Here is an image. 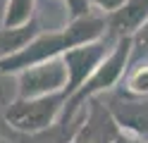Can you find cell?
<instances>
[{"mask_svg": "<svg viewBox=\"0 0 148 143\" xmlns=\"http://www.w3.org/2000/svg\"><path fill=\"white\" fill-rule=\"evenodd\" d=\"M127 67H132V38H119L112 48V53L105 57V62L93 72V76L64 103L60 122H74L79 117V112L86 107L88 100H93L100 93L115 88L122 81V76L127 74Z\"/></svg>", "mask_w": 148, "mask_h": 143, "instance_id": "obj_1", "label": "cell"}, {"mask_svg": "<svg viewBox=\"0 0 148 143\" xmlns=\"http://www.w3.org/2000/svg\"><path fill=\"white\" fill-rule=\"evenodd\" d=\"M64 93H55V95H43V98H29L22 100L17 98L10 103L3 112V122L5 127H10V131L17 133H41L53 129L60 122L62 110H64Z\"/></svg>", "mask_w": 148, "mask_h": 143, "instance_id": "obj_2", "label": "cell"}, {"mask_svg": "<svg viewBox=\"0 0 148 143\" xmlns=\"http://www.w3.org/2000/svg\"><path fill=\"white\" fill-rule=\"evenodd\" d=\"M72 48H74V43H72L69 34H67V29H60V31H41L19 53L0 60V76L19 74L24 69H29V67L43 64L48 60H55V57H62Z\"/></svg>", "mask_w": 148, "mask_h": 143, "instance_id": "obj_3", "label": "cell"}, {"mask_svg": "<svg viewBox=\"0 0 148 143\" xmlns=\"http://www.w3.org/2000/svg\"><path fill=\"white\" fill-rule=\"evenodd\" d=\"M117 41H112L110 36L100 38V41H93V43H86V45H79V48H72L62 55V62L67 64V88H64V98H72L81 86H84L93 72L98 69L100 64L105 62V57L112 53Z\"/></svg>", "mask_w": 148, "mask_h": 143, "instance_id": "obj_4", "label": "cell"}, {"mask_svg": "<svg viewBox=\"0 0 148 143\" xmlns=\"http://www.w3.org/2000/svg\"><path fill=\"white\" fill-rule=\"evenodd\" d=\"M67 64L62 62V57L48 60L43 64L29 67L17 74V98L29 100V98H43V95H55V93H64L67 88Z\"/></svg>", "mask_w": 148, "mask_h": 143, "instance_id": "obj_5", "label": "cell"}, {"mask_svg": "<svg viewBox=\"0 0 148 143\" xmlns=\"http://www.w3.org/2000/svg\"><path fill=\"white\" fill-rule=\"evenodd\" d=\"M119 133H122V129L115 122L108 103L93 98L86 103V117L72 143H115Z\"/></svg>", "mask_w": 148, "mask_h": 143, "instance_id": "obj_6", "label": "cell"}, {"mask_svg": "<svg viewBox=\"0 0 148 143\" xmlns=\"http://www.w3.org/2000/svg\"><path fill=\"white\" fill-rule=\"evenodd\" d=\"M108 107L122 131L148 138V98H134V95L122 93L110 98Z\"/></svg>", "mask_w": 148, "mask_h": 143, "instance_id": "obj_7", "label": "cell"}, {"mask_svg": "<svg viewBox=\"0 0 148 143\" xmlns=\"http://www.w3.org/2000/svg\"><path fill=\"white\" fill-rule=\"evenodd\" d=\"M105 17H108V36L112 41L132 38L148 22V0H127L119 10Z\"/></svg>", "mask_w": 148, "mask_h": 143, "instance_id": "obj_8", "label": "cell"}, {"mask_svg": "<svg viewBox=\"0 0 148 143\" xmlns=\"http://www.w3.org/2000/svg\"><path fill=\"white\" fill-rule=\"evenodd\" d=\"M38 34H41L38 19H34L31 24L19 26V29H3L0 26V60L19 53L22 48H26Z\"/></svg>", "mask_w": 148, "mask_h": 143, "instance_id": "obj_9", "label": "cell"}, {"mask_svg": "<svg viewBox=\"0 0 148 143\" xmlns=\"http://www.w3.org/2000/svg\"><path fill=\"white\" fill-rule=\"evenodd\" d=\"M34 5L36 0H7L5 14H3V29H19L34 22Z\"/></svg>", "mask_w": 148, "mask_h": 143, "instance_id": "obj_10", "label": "cell"}, {"mask_svg": "<svg viewBox=\"0 0 148 143\" xmlns=\"http://www.w3.org/2000/svg\"><path fill=\"white\" fill-rule=\"evenodd\" d=\"M134 98H148V60H141L132 64V69L124 76V91Z\"/></svg>", "mask_w": 148, "mask_h": 143, "instance_id": "obj_11", "label": "cell"}, {"mask_svg": "<svg viewBox=\"0 0 148 143\" xmlns=\"http://www.w3.org/2000/svg\"><path fill=\"white\" fill-rule=\"evenodd\" d=\"M148 60V22L132 36V64Z\"/></svg>", "mask_w": 148, "mask_h": 143, "instance_id": "obj_12", "label": "cell"}, {"mask_svg": "<svg viewBox=\"0 0 148 143\" xmlns=\"http://www.w3.org/2000/svg\"><path fill=\"white\" fill-rule=\"evenodd\" d=\"M62 3L67 5L69 19H79V17L91 14V5H88V0H62Z\"/></svg>", "mask_w": 148, "mask_h": 143, "instance_id": "obj_13", "label": "cell"}, {"mask_svg": "<svg viewBox=\"0 0 148 143\" xmlns=\"http://www.w3.org/2000/svg\"><path fill=\"white\" fill-rule=\"evenodd\" d=\"M124 3H127V0H88V5L96 7V10H100L103 14H112L115 10H119Z\"/></svg>", "mask_w": 148, "mask_h": 143, "instance_id": "obj_14", "label": "cell"}, {"mask_svg": "<svg viewBox=\"0 0 148 143\" xmlns=\"http://www.w3.org/2000/svg\"><path fill=\"white\" fill-rule=\"evenodd\" d=\"M115 143H148V138H143V136H136V133H129V131H122L117 136V141Z\"/></svg>", "mask_w": 148, "mask_h": 143, "instance_id": "obj_15", "label": "cell"}, {"mask_svg": "<svg viewBox=\"0 0 148 143\" xmlns=\"http://www.w3.org/2000/svg\"><path fill=\"white\" fill-rule=\"evenodd\" d=\"M0 143H10V141H7V138H0Z\"/></svg>", "mask_w": 148, "mask_h": 143, "instance_id": "obj_16", "label": "cell"}]
</instances>
